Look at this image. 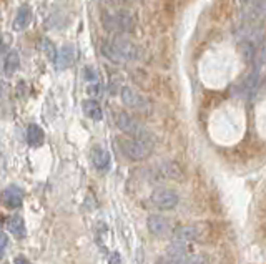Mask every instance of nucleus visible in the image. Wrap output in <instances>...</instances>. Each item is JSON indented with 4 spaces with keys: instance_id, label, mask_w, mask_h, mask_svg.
Wrapping results in <instances>:
<instances>
[{
    "instance_id": "1",
    "label": "nucleus",
    "mask_w": 266,
    "mask_h": 264,
    "mask_svg": "<svg viewBox=\"0 0 266 264\" xmlns=\"http://www.w3.org/2000/svg\"><path fill=\"white\" fill-rule=\"evenodd\" d=\"M118 145H120L122 153L132 161H143L153 150V142H148V140L123 138L118 142Z\"/></svg>"
},
{
    "instance_id": "2",
    "label": "nucleus",
    "mask_w": 266,
    "mask_h": 264,
    "mask_svg": "<svg viewBox=\"0 0 266 264\" xmlns=\"http://www.w3.org/2000/svg\"><path fill=\"white\" fill-rule=\"evenodd\" d=\"M117 126L120 128L123 133H127L128 137L137 138V140H148V142H153L151 140L150 131H146V128L140 123L137 118L128 115V113H117L115 116Z\"/></svg>"
},
{
    "instance_id": "3",
    "label": "nucleus",
    "mask_w": 266,
    "mask_h": 264,
    "mask_svg": "<svg viewBox=\"0 0 266 264\" xmlns=\"http://www.w3.org/2000/svg\"><path fill=\"white\" fill-rule=\"evenodd\" d=\"M151 203H153L155 208L161 209V211H170V209H175L180 198H178L176 191L170 190V188H156V190L151 193Z\"/></svg>"
},
{
    "instance_id": "4",
    "label": "nucleus",
    "mask_w": 266,
    "mask_h": 264,
    "mask_svg": "<svg viewBox=\"0 0 266 264\" xmlns=\"http://www.w3.org/2000/svg\"><path fill=\"white\" fill-rule=\"evenodd\" d=\"M110 45L113 47V50L117 52V55L123 60V63L137 60L140 57L138 45H135L133 42H130L128 39H123V37H117V39L110 40Z\"/></svg>"
},
{
    "instance_id": "5",
    "label": "nucleus",
    "mask_w": 266,
    "mask_h": 264,
    "mask_svg": "<svg viewBox=\"0 0 266 264\" xmlns=\"http://www.w3.org/2000/svg\"><path fill=\"white\" fill-rule=\"evenodd\" d=\"M105 27L112 32H122L128 34L135 29V19L127 12H117L105 17Z\"/></svg>"
},
{
    "instance_id": "6",
    "label": "nucleus",
    "mask_w": 266,
    "mask_h": 264,
    "mask_svg": "<svg viewBox=\"0 0 266 264\" xmlns=\"http://www.w3.org/2000/svg\"><path fill=\"white\" fill-rule=\"evenodd\" d=\"M120 96H122V101L125 105L128 106V108H132L138 113H143V111H148L150 110V103L148 100L145 98L138 93L137 90L130 88V87H125L122 91H120Z\"/></svg>"
},
{
    "instance_id": "7",
    "label": "nucleus",
    "mask_w": 266,
    "mask_h": 264,
    "mask_svg": "<svg viewBox=\"0 0 266 264\" xmlns=\"http://www.w3.org/2000/svg\"><path fill=\"white\" fill-rule=\"evenodd\" d=\"M0 201L5 208L9 209H17L24 203V191L19 186H7L0 193Z\"/></svg>"
},
{
    "instance_id": "8",
    "label": "nucleus",
    "mask_w": 266,
    "mask_h": 264,
    "mask_svg": "<svg viewBox=\"0 0 266 264\" xmlns=\"http://www.w3.org/2000/svg\"><path fill=\"white\" fill-rule=\"evenodd\" d=\"M146 226H148L150 233L153 236H158V238H165V236L170 234V231H171L170 221L163 216H160V214H151V216H148Z\"/></svg>"
},
{
    "instance_id": "9",
    "label": "nucleus",
    "mask_w": 266,
    "mask_h": 264,
    "mask_svg": "<svg viewBox=\"0 0 266 264\" xmlns=\"http://www.w3.org/2000/svg\"><path fill=\"white\" fill-rule=\"evenodd\" d=\"M75 62V48L73 45H63L62 48L57 50V57H55V67L58 70H65L70 68Z\"/></svg>"
},
{
    "instance_id": "10",
    "label": "nucleus",
    "mask_w": 266,
    "mask_h": 264,
    "mask_svg": "<svg viewBox=\"0 0 266 264\" xmlns=\"http://www.w3.org/2000/svg\"><path fill=\"white\" fill-rule=\"evenodd\" d=\"M187 256H188L187 247H185V244H182V242H176V241H173L171 244L166 247V252H165L166 261L171 264H185Z\"/></svg>"
},
{
    "instance_id": "11",
    "label": "nucleus",
    "mask_w": 266,
    "mask_h": 264,
    "mask_svg": "<svg viewBox=\"0 0 266 264\" xmlns=\"http://www.w3.org/2000/svg\"><path fill=\"white\" fill-rule=\"evenodd\" d=\"M90 158H92V163H94V166L99 171H107L110 168V153L105 148L99 147V145L92 148Z\"/></svg>"
},
{
    "instance_id": "12",
    "label": "nucleus",
    "mask_w": 266,
    "mask_h": 264,
    "mask_svg": "<svg viewBox=\"0 0 266 264\" xmlns=\"http://www.w3.org/2000/svg\"><path fill=\"white\" fill-rule=\"evenodd\" d=\"M30 24H32V9L29 7V5H22V7L17 10V14H15L12 29L15 32H22V30H25Z\"/></svg>"
},
{
    "instance_id": "13",
    "label": "nucleus",
    "mask_w": 266,
    "mask_h": 264,
    "mask_svg": "<svg viewBox=\"0 0 266 264\" xmlns=\"http://www.w3.org/2000/svg\"><path fill=\"white\" fill-rule=\"evenodd\" d=\"M200 229L197 226H182L175 231V241L187 244L190 241H200Z\"/></svg>"
},
{
    "instance_id": "14",
    "label": "nucleus",
    "mask_w": 266,
    "mask_h": 264,
    "mask_svg": "<svg viewBox=\"0 0 266 264\" xmlns=\"http://www.w3.org/2000/svg\"><path fill=\"white\" fill-rule=\"evenodd\" d=\"M7 229L10 231V234H14L17 239H24L25 234H27V229H25V223L22 216L19 214H12V216L7 218Z\"/></svg>"
},
{
    "instance_id": "15",
    "label": "nucleus",
    "mask_w": 266,
    "mask_h": 264,
    "mask_svg": "<svg viewBox=\"0 0 266 264\" xmlns=\"http://www.w3.org/2000/svg\"><path fill=\"white\" fill-rule=\"evenodd\" d=\"M25 138L30 147H40L43 140H45V133H43V130L39 125H29L25 131Z\"/></svg>"
},
{
    "instance_id": "16",
    "label": "nucleus",
    "mask_w": 266,
    "mask_h": 264,
    "mask_svg": "<svg viewBox=\"0 0 266 264\" xmlns=\"http://www.w3.org/2000/svg\"><path fill=\"white\" fill-rule=\"evenodd\" d=\"M20 67V55L19 52H9L7 57H5V62H4V72L7 77H12V75H15V72L19 70Z\"/></svg>"
},
{
    "instance_id": "17",
    "label": "nucleus",
    "mask_w": 266,
    "mask_h": 264,
    "mask_svg": "<svg viewBox=\"0 0 266 264\" xmlns=\"http://www.w3.org/2000/svg\"><path fill=\"white\" fill-rule=\"evenodd\" d=\"M83 113L86 116L90 118V120H102L103 118V111H102V106L99 105V101L95 100H86L83 101Z\"/></svg>"
},
{
    "instance_id": "18",
    "label": "nucleus",
    "mask_w": 266,
    "mask_h": 264,
    "mask_svg": "<svg viewBox=\"0 0 266 264\" xmlns=\"http://www.w3.org/2000/svg\"><path fill=\"white\" fill-rule=\"evenodd\" d=\"M240 55L246 63L256 60V45L251 40H243L240 44Z\"/></svg>"
},
{
    "instance_id": "19",
    "label": "nucleus",
    "mask_w": 266,
    "mask_h": 264,
    "mask_svg": "<svg viewBox=\"0 0 266 264\" xmlns=\"http://www.w3.org/2000/svg\"><path fill=\"white\" fill-rule=\"evenodd\" d=\"M160 173L166 176V178H171V180H180L183 176L180 166L176 163H173V161H166V163L160 165Z\"/></svg>"
},
{
    "instance_id": "20",
    "label": "nucleus",
    "mask_w": 266,
    "mask_h": 264,
    "mask_svg": "<svg viewBox=\"0 0 266 264\" xmlns=\"http://www.w3.org/2000/svg\"><path fill=\"white\" fill-rule=\"evenodd\" d=\"M39 48L48 57V60H50V62H55L57 48H55V45H53V42H50L48 39H42V40L39 42Z\"/></svg>"
},
{
    "instance_id": "21",
    "label": "nucleus",
    "mask_w": 266,
    "mask_h": 264,
    "mask_svg": "<svg viewBox=\"0 0 266 264\" xmlns=\"http://www.w3.org/2000/svg\"><path fill=\"white\" fill-rule=\"evenodd\" d=\"M258 80H259L258 70H254V72H251L246 77V80H245V91H246L248 95H253L254 91H256V88H258Z\"/></svg>"
},
{
    "instance_id": "22",
    "label": "nucleus",
    "mask_w": 266,
    "mask_h": 264,
    "mask_svg": "<svg viewBox=\"0 0 266 264\" xmlns=\"http://www.w3.org/2000/svg\"><path fill=\"white\" fill-rule=\"evenodd\" d=\"M185 264H210V259L205 254H188Z\"/></svg>"
},
{
    "instance_id": "23",
    "label": "nucleus",
    "mask_w": 266,
    "mask_h": 264,
    "mask_svg": "<svg viewBox=\"0 0 266 264\" xmlns=\"http://www.w3.org/2000/svg\"><path fill=\"white\" fill-rule=\"evenodd\" d=\"M7 244H9L7 234H5L2 229H0V256L4 254V249H5V246H7Z\"/></svg>"
},
{
    "instance_id": "24",
    "label": "nucleus",
    "mask_w": 266,
    "mask_h": 264,
    "mask_svg": "<svg viewBox=\"0 0 266 264\" xmlns=\"http://www.w3.org/2000/svg\"><path fill=\"white\" fill-rule=\"evenodd\" d=\"M108 264H122V256L120 252H112L110 257H108Z\"/></svg>"
},
{
    "instance_id": "25",
    "label": "nucleus",
    "mask_w": 266,
    "mask_h": 264,
    "mask_svg": "<svg viewBox=\"0 0 266 264\" xmlns=\"http://www.w3.org/2000/svg\"><path fill=\"white\" fill-rule=\"evenodd\" d=\"M14 264H32L25 256H15L14 257Z\"/></svg>"
}]
</instances>
